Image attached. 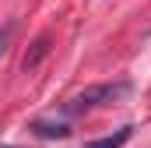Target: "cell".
<instances>
[{"mask_svg":"<svg viewBox=\"0 0 151 148\" xmlns=\"http://www.w3.org/2000/svg\"><path fill=\"white\" fill-rule=\"evenodd\" d=\"M130 134H134V127H123V131H116L113 138H99V141H88L84 148H123L130 141Z\"/></svg>","mask_w":151,"mask_h":148,"instance_id":"cell-4","label":"cell"},{"mask_svg":"<svg viewBox=\"0 0 151 148\" xmlns=\"http://www.w3.org/2000/svg\"><path fill=\"white\" fill-rule=\"evenodd\" d=\"M28 131H32L35 138H46V141H53V138H56V141H63V138L70 134V127H67V123H49V120H35Z\"/></svg>","mask_w":151,"mask_h":148,"instance_id":"cell-2","label":"cell"},{"mask_svg":"<svg viewBox=\"0 0 151 148\" xmlns=\"http://www.w3.org/2000/svg\"><path fill=\"white\" fill-rule=\"evenodd\" d=\"M14 28H18V21H7V25L0 28V57L7 53V46H11V36H14Z\"/></svg>","mask_w":151,"mask_h":148,"instance_id":"cell-5","label":"cell"},{"mask_svg":"<svg viewBox=\"0 0 151 148\" xmlns=\"http://www.w3.org/2000/svg\"><path fill=\"white\" fill-rule=\"evenodd\" d=\"M49 42H53V36H49V32H42V36L32 42V53H28V57L21 60V67H25V71H35L39 64H42V57L49 53Z\"/></svg>","mask_w":151,"mask_h":148,"instance_id":"cell-3","label":"cell"},{"mask_svg":"<svg viewBox=\"0 0 151 148\" xmlns=\"http://www.w3.org/2000/svg\"><path fill=\"white\" fill-rule=\"evenodd\" d=\"M130 92V81H109V85H91L84 92H77L74 99L63 102V113H88V110H99V106H109V102H119L123 95Z\"/></svg>","mask_w":151,"mask_h":148,"instance_id":"cell-1","label":"cell"}]
</instances>
